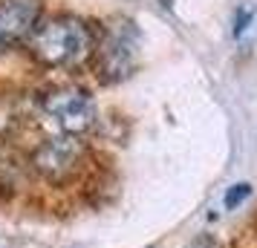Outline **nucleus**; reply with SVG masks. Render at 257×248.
Instances as JSON below:
<instances>
[{
	"mask_svg": "<svg viewBox=\"0 0 257 248\" xmlns=\"http://www.w3.org/2000/svg\"><path fill=\"white\" fill-rule=\"evenodd\" d=\"M29 49L47 67H75L93 52V32L78 18H52L44 26H35Z\"/></svg>",
	"mask_w": 257,
	"mask_h": 248,
	"instance_id": "nucleus-1",
	"label": "nucleus"
},
{
	"mask_svg": "<svg viewBox=\"0 0 257 248\" xmlns=\"http://www.w3.org/2000/svg\"><path fill=\"white\" fill-rule=\"evenodd\" d=\"M84 159H87V147L78 136L61 133V136H49L35 147L32 153V170L41 179H47L49 185H67L75 173L81 170Z\"/></svg>",
	"mask_w": 257,
	"mask_h": 248,
	"instance_id": "nucleus-2",
	"label": "nucleus"
},
{
	"mask_svg": "<svg viewBox=\"0 0 257 248\" xmlns=\"http://www.w3.org/2000/svg\"><path fill=\"white\" fill-rule=\"evenodd\" d=\"M41 104H44V113L61 127V133H70V136L93 130L98 121L93 95L81 87H55L41 98Z\"/></svg>",
	"mask_w": 257,
	"mask_h": 248,
	"instance_id": "nucleus-3",
	"label": "nucleus"
},
{
	"mask_svg": "<svg viewBox=\"0 0 257 248\" xmlns=\"http://www.w3.org/2000/svg\"><path fill=\"white\" fill-rule=\"evenodd\" d=\"M136 29L130 21H118L104 32L95 49V70L104 81H118L136 67Z\"/></svg>",
	"mask_w": 257,
	"mask_h": 248,
	"instance_id": "nucleus-4",
	"label": "nucleus"
},
{
	"mask_svg": "<svg viewBox=\"0 0 257 248\" xmlns=\"http://www.w3.org/2000/svg\"><path fill=\"white\" fill-rule=\"evenodd\" d=\"M41 0H0V49L24 44L35 32Z\"/></svg>",
	"mask_w": 257,
	"mask_h": 248,
	"instance_id": "nucleus-5",
	"label": "nucleus"
},
{
	"mask_svg": "<svg viewBox=\"0 0 257 248\" xmlns=\"http://www.w3.org/2000/svg\"><path fill=\"white\" fill-rule=\"evenodd\" d=\"M29 170H32L29 159H24L15 144L0 139V188L3 190L24 188L26 179H29Z\"/></svg>",
	"mask_w": 257,
	"mask_h": 248,
	"instance_id": "nucleus-6",
	"label": "nucleus"
},
{
	"mask_svg": "<svg viewBox=\"0 0 257 248\" xmlns=\"http://www.w3.org/2000/svg\"><path fill=\"white\" fill-rule=\"evenodd\" d=\"M248 193H251V185H245V182L234 185V188L225 193V208H237V205H240V202H243Z\"/></svg>",
	"mask_w": 257,
	"mask_h": 248,
	"instance_id": "nucleus-7",
	"label": "nucleus"
},
{
	"mask_svg": "<svg viewBox=\"0 0 257 248\" xmlns=\"http://www.w3.org/2000/svg\"><path fill=\"white\" fill-rule=\"evenodd\" d=\"M248 21H251V12H248V9H240V12L234 15V35H237V38H240V35L245 32Z\"/></svg>",
	"mask_w": 257,
	"mask_h": 248,
	"instance_id": "nucleus-8",
	"label": "nucleus"
},
{
	"mask_svg": "<svg viewBox=\"0 0 257 248\" xmlns=\"http://www.w3.org/2000/svg\"><path fill=\"white\" fill-rule=\"evenodd\" d=\"M188 248H222V245H220V242H217V239H214L211 234H199Z\"/></svg>",
	"mask_w": 257,
	"mask_h": 248,
	"instance_id": "nucleus-9",
	"label": "nucleus"
}]
</instances>
